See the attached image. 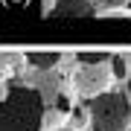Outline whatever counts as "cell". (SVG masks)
Returning a JSON list of instances; mask_svg holds the SVG:
<instances>
[{"mask_svg":"<svg viewBox=\"0 0 131 131\" xmlns=\"http://www.w3.org/2000/svg\"><path fill=\"white\" fill-rule=\"evenodd\" d=\"M99 3H102V6H105V12H119V9H122V6H125V3H128V0H99Z\"/></svg>","mask_w":131,"mask_h":131,"instance_id":"9","label":"cell"},{"mask_svg":"<svg viewBox=\"0 0 131 131\" xmlns=\"http://www.w3.org/2000/svg\"><path fill=\"white\" fill-rule=\"evenodd\" d=\"M67 119H70L73 128H84V125H88V111H76V108H73Z\"/></svg>","mask_w":131,"mask_h":131,"instance_id":"8","label":"cell"},{"mask_svg":"<svg viewBox=\"0 0 131 131\" xmlns=\"http://www.w3.org/2000/svg\"><path fill=\"white\" fill-rule=\"evenodd\" d=\"M111 73H114V79H128V61L122 58V52H117V56H111Z\"/></svg>","mask_w":131,"mask_h":131,"instance_id":"7","label":"cell"},{"mask_svg":"<svg viewBox=\"0 0 131 131\" xmlns=\"http://www.w3.org/2000/svg\"><path fill=\"white\" fill-rule=\"evenodd\" d=\"M90 131H128L131 128V99L119 90H105L90 99L88 108Z\"/></svg>","mask_w":131,"mask_h":131,"instance_id":"2","label":"cell"},{"mask_svg":"<svg viewBox=\"0 0 131 131\" xmlns=\"http://www.w3.org/2000/svg\"><path fill=\"white\" fill-rule=\"evenodd\" d=\"M44 93L26 84H15L0 102V131H41Z\"/></svg>","mask_w":131,"mask_h":131,"instance_id":"1","label":"cell"},{"mask_svg":"<svg viewBox=\"0 0 131 131\" xmlns=\"http://www.w3.org/2000/svg\"><path fill=\"white\" fill-rule=\"evenodd\" d=\"M24 61L29 67H35V70L50 73L52 67L61 64V50H26L24 52Z\"/></svg>","mask_w":131,"mask_h":131,"instance_id":"4","label":"cell"},{"mask_svg":"<svg viewBox=\"0 0 131 131\" xmlns=\"http://www.w3.org/2000/svg\"><path fill=\"white\" fill-rule=\"evenodd\" d=\"M111 82H114V73H111L108 61H102V64H79L76 73L70 76L76 96H82V99H93L99 93H105V90H111Z\"/></svg>","mask_w":131,"mask_h":131,"instance_id":"3","label":"cell"},{"mask_svg":"<svg viewBox=\"0 0 131 131\" xmlns=\"http://www.w3.org/2000/svg\"><path fill=\"white\" fill-rule=\"evenodd\" d=\"M128 131H131V128H128Z\"/></svg>","mask_w":131,"mask_h":131,"instance_id":"11","label":"cell"},{"mask_svg":"<svg viewBox=\"0 0 131 131\" xmlns=\"http://www.w3.org/2000/svg\"><path fill=\"white\" fill-rule=\"evenodd\" d=\"M125 96L131 99V76H128V82H125Z\"/></svg>","mask_w":131,"mask_h":131,"instance_id":"10","label":"cell"},{"mask_svg":"<svg viewBox=\"0 0 131 131\" xmlns=\"http://www.w3.org/2000/svg\"><path fill=\"white\" fill-rule=\"evenodd\" d=\"M52 15H61V18H79V15H96V9L90 6V0H56Z\"/></svg>","mask_w":131,"mask_h":131,"instance_id":"5","label":"cell"},{"mask_svg":"<svg viewBox=\"0 0 131 131\" xmlns=\"http://www.w3.org/2000/svg\"><path fill=\"white\" fill-rule=\"evenodd\" d=\"M114 52L108 50H79L76 52V64H102V61H111Z\"/></svg>","mask_w":131,"mask_h":131,"instance_id":"6","label":"cell"}]
</instances>
